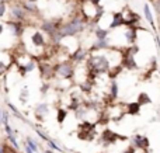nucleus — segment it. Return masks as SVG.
<instances>
[{
  "mask_svg": "<svg viewBox=\"0 0 160 153\" xmlns=\"http://www.w3.org/2000/svg\"><path fill=\"white\" fill-rule=\"evenodd\" d=\"M119 96V87H118V81L117 80H111L110 81V98L111 101H115Z\"/></svg>",
  "mask_w": 160,
  "mask_h": 153,
  "instance_id": "f3484780",
  "label": "nucleus"
},
{
  "mask_svg": "<svg viewBox=\"0 0 160 153\" xmlns=\"http://www.w3.org/2000/svg\"><path fill=\"white\" fill-rule=\"evenodd\" d=\"M136 103H138L141 107H145V106H149V104H152V98H150V96L148 94V93L142 91V93H139V94H138Z\"/></svg>",
  "mask_w": 160,
  "mask_h": 153,
  "instance_id": "a211bd4d",
  "label": "nucleus"
},
{
  "mask_svg": "<svg viewBox=\"0 0 160 153\" xmlns=\"http://www.w3.org/2000/svg\"><path fill=\"white\" fill-rule=\"evenodd\" d=\"M121 153H136V149L133 148V146H128V148H125Z\"/></svg>",
  "mask_w": 160,
  "mask_h": 153,
  "instance_id": "473e14b6",
  "label": "nucleus"
},
{
  "mask_svg": "<svg viewBox=\"0 0 160 153\" xmlns=\"http://www.w3.org/2000/svg\"><path fill=\"white\" fill-rule=\"evenodd\" d=\"M88 2H90L91 4H94V6H100V3H101V0H88Z\"/></svg>",
  "mask_w": 160,
  "mask_h": 153,
  "instance_id": "f704fd0d",
  "label": "nucleus"
},
{
  "mask_svg": "<svg viewBox=\"0 0 160 153\" xmlns=\"http://www.w3.org/2000/svg\"><path fill=\"white\" fill-rule=\"evenodd\" d=\"M25 145H27L34 153L38 152V143H37L35 141L32 139V138H27V139H25Z\"/></svg>",
  "mask_w": 160,
  "mask_h": 153,
  "instance_id": "b1692460",
  "label": "nucleus"
},
{
  "mask_svg": "<svg viewBox=\"0 0 160 153\" xmlns=\"http://www.w3.org/2000/svg\"><path fill=\"white\" fill-rule=\"evenodd\" d=\"M141 108L142 107L139 106L136 101L128 103V104H125V114L131 115V117H136V115L141 114Z\"/></svg>",
  "mask_w": 160,
  "mask_h": 153,
  "instance_id": "4468645a",
  "label": "nucleus"
},
{
  "mask_svg": "<svg viewBox=\"0 0 160 153\" xmlns=\"http://www.w3.org/2000/svg\"><path fill=\"white\" fill-rule=\"evenodd\" d=\"M4 13H6V3L3 0H0V18L4 16Z\"/></svg>",
  "mask_w": 160,
  "mask_h": 153,
  "instance_id": "7c9ffc66",
  "label": "nucleus"
},
{
  "mask_svg": "<svg viewBox=\"0 0 160 153\" xmlns=\"http://www.w3.org/2000/svg\"><path fill=\"white\" fill-rule=\"evenodd\" d=\"M24 151H25L24 153H34V152H32V151H31V149H30V148H28V146H27V145H25V146H24Z\"/></svg>",
  "mask_w": 160,
  "mask_h": 153,
  "instance_id": "c9c22d12",
  "label": "nucleus"
},
{
  "mask_svg": "<svg viewBox=\"0 0 160 153\" xmlns=\"http://www.w3.org/2000/svg\"><path fill=\"white\" fill-rule=\"evenodd\" d=\"M3 31H4V27H3V24H0V35L3 34Z\"/></svg>",
  "mask_w": 160,
  "mask_h": 153,
  "instance_id": "4c0bfd02",
  "label": "nucleus"
},
{
  "mask_svg": "<svg viewBox=\"0 0 160 153\" xmlns=\"http://www.w3.org/2000/svg\"><path fill=\"white\" fill-rule=\"evenodd\" d=\"M86 25H87V22H86V20L83 18L82 16L72 17V18H70L68 22H65V24L61 25L58 34H56V35L52 38V41L55 42V44H59L62 39L78 35V34L83 32V31L86 30Z\"/></svg>",
  "mask_w": 160,
  "mask_h": 153,
  "instance_id": "f257e3e1",
  "label": "nucleus"
},
{
  "mask_svg": "<svg viewBox=\"0 0 160 153\" xmlns=\"http://www.w3.org/2000/svg\"><path fill=\"white\" fill-rule=\"evenodd\" d=\"M79 87L82 90V93L84 94H90L91 90H93V80H84L82 83H79Z\"/></svg>",
  "mask_w": 160,
  "mask_h": 153,
  "instance_id": "412c9836",
  "label": "nucleus"
},
{
  "mask_svg": "<svg viewBox=\"0 0 160 153\" xmlns=\"http://www.w3.org/2000/svg\"><path fill=\"white\" fill-rule=\"evenodd\" d=\"M20 94H21V96H20V100H21V103H25V101L28 100V89H27V87H22Z\"/></svg>",
  "mask_w": 160,
  "mask_h": 153,
  "instance_id": "bb28decb",
  "label": "nucleus"
},
{
  "mask_svg": "<svg viewBox=\"0 0 160 153\" xmlns=\"http://www.w3.org/2000/svg\"><path fill=\"white\" fill-rule=\"evenodd\" d=\"M131 142H132V146L135 149H141V151H148L150 148V139L145 135L136 134L131 138Z\"/></svg>",
  "mask_w": 160,
  "mask_h": 153,
  "instance_id": "423d86ee",
  "label": "nucleus"
},
{
  "mask_svg": "<svg viewBox=\"0 0 160 153\" xmlns=\"http://www.w3.org/2000/svg\"><path fill=\"white\" fill-rule=\"evenodd\" d=\"M125 25V18H124V13L122 11H118V13L112 14V20H111L108 28L110 30H115V28H121Z\"/></svg>",
  "mask_w": 160,
  "mask_h": 153,
  "instance_id": "9b49d317",
  "label": "nucleus"
},
{
  "mask_svg": "<svg viewBox=\"0 0 160 153\" xmlns=\"http://www.w3.org/2000/svg\"><path fill=\"white\" fill-rule=\"evenodd\" d=\"M68 118V110L66 108H58V111H56V121H58V124H63L65 121H66Z\"/></svg>",
  "mask_w": 160,
  "mask_h": 153,
  "instance_id": "5701e85b",
  "label": "nucleus"
},
{
  "mask_svg": "<svg viewBox=\"0 0 160 153\" xmlns=\"http://www.w3.org/2000/svg\"><path fill=\"white\" fill-rule=\"evenodd\" d=\"M150 2H153V3H156V0H150Z\"/></svg>",
  "mask_w": 160,
  "mask_h": 153,
  "instance_id": "79ce46f5",
  "label": "nucleus"
},
{
  "mask_svg": "<svg viewBox=\"0 0 160 153\" xmlns=\"http://www.w3.org/2000/svg\"><path fill=\"white\" fill-rule=\"evenodd\" d=\"M143 14H145V18L148 20V22H149L150 27H152V30L158 31V28H156V22H155V17H153V13H152V10H150L149 4H143Z\"/></svg>",
  "mask_w": 160,
  "mask_h": 153,
  "instance_id": "dca6fc26",
  "label": "nucleus"
},
{
  "mask_svg": "<svg viewBox=\"0 0 160 153\" xmlns=\"http://www.w3.org/2000/svg\"><path fill=\"white\" fill-rule=\"evenodd\" d=\"M155 42H156V45H158V48H159V51H160V37L156 34L155 35Z\"/></svg>",
  "mask_w": 160,
  "mask_h": 153,
  "instance_id": "72a5a7b5",
  "label": "nucleus"
},
{
  "mask_svg": "<svg viewBox=\"0 0 160 153\" xmlns=\"http://www.w3.org/2000/svg\"><path fill=\"white\" fill-rule=\"evenodd\" d=\"M4 131H6V134H7V136H8V135H14V131H13V128L10 126V124L4 125Z\"/></svg>",
  "mask_w": 160,
  "mask_h": 153,
  "instance_id": "2f4dec72",
  "label": "nucleus"
},
{
  "mask_svg": "<svg viewBox=\"0 0 160 153\" xmlns=\"http://www.w3.org/2000/svg\"><path fill=\"white\" fill-rule=\"evenodd\" d=\"M124 18H125V25L128 27H138V24L141 22V16L135 11H132L131 8H128L124 13Z\"/></svg>",
  "mask_w": 160,
  "mask_h": 153,
  "instance_id": "6e6552de",
  "label": "nucleus"
},
{
  "mask_svg": "<svg viewBox=\"0 0 160 153\" xmlns=\"http://www.w3.org/2000/svg\"><path fill=\"white\" fill-rule=\"evenodd\" d=\"M122 70H124V67L121 66V63L115 65V66H111L110 72L107 73L108 77H110V80H117V77H118V76L122 73Z\"/></svg>",
  "mask_w": 160,
  "mask_h": 153,
  "instance_id": "6ab92c4d",
  "label": "nucleus"
},
{
  "mask_svg": "<svg viewBox=\"0 0 160 153\" xmlns=\"http://www.w3.org/2000/svg\"><path fill=\"white\" fill-rule=\"evenodd\" d=\"M53 76L63 80H69L75 76V65L70 62V59L59 62L56 66H53Z\"/></svg>",
  "mask_w": 160,
  "mask_h": 153,
  "instance_id": "7ed1b4c3",
  "label": "nucleus"
},
{
  "mask_svg": "<svg viewBox=\"0 0 160 153\" xmlns=\"http://www.w3.org/2000/svg\"><path fill=\"white\" fill-rule=\"evenodd\" d=\"M44 153H55V152L51 151V149H47V151H44Z\"/></svg>",
  "mask_w": 160,
  "mask_h": 153,
  "instance_id": "58836bf2",
  "label": "nucleus"
},
{
  "mask_svg": "<svg viewBox=\"0 0 160 153\" xmlns=\"http://www.w3.org/2000/svg\"><path fill=\"white\" fill-rule=\"evenodd\" d=\"M94 37H96V41H102V39L108 38V30L101 27L94 28Z\"/></svg>",
  "mask_w": 160,
  "mask_h": 153,
  "instance_id": "aec40b11",
  "label": "nucleus"
},
{
  "mask_svg": "<svg viewBox=\"0 0 160 153\" xmlns=\"http://www.w3.org/2000/svg\"><path fill=\"white\" fill-rule=\"evenodd\" d=\"M27 2H28V3H35L37 0H27Z\"/></svg>",
  "mask_w": 160,
  "mask_h": 153,
  "instance_id": "a19ab883",
  "label": "nucleus"
},
{
  "mask_svg": "<svg viewBox=\"0 0 160 153\" xmlns=\"http://www.w3.org/2000/svg\"><path fill=\"white\" fill-rule=\"evenodd\" d=\"M2 114H3V110H2V108H0V126H2V125H3V122H2Z\"/></svg>",
  "mask_w": 160,
  "mask_h": 153,
  "instance_id": "e433bc0d",
  "label": "nucleus"
},
{
  "mask_svg": "<svg viewBox=\"0 0 160 153\" xmlns=\"http://www.w3.org/2000/svg\"><path fill=\"white\" fill-rule=\"evenodd\" d=\"M61 25H62V20H53V18H51V20H45V21H42L41 30L44 31L47 35H49V38L52 39L53 37L58 34Z\"/></svg>",
  "mask_w": 160,
  "mask_h": 153,
  "instance_id": "39448f33",
  "label": "nucleus"
},
{
  "mask_svg": "<svg viewBox=\"0 0 160 153\" xmlns=\"http://www.w3.org/2000/svg\"><path fill=\"white\" fill-rule=\"evenodd\" d=\"M8 70V65L4 63L3 61H0V77H2L3 75H6V72Z\"/></svg>",
  "mask_w": 160,
  "mask_h": 153,
  "instance_id": "c85d7f7f",
  "label": "nucleus"
},
{
  "mask_svg": "<svg viewBox=\"0 0 160 153\" xmlns=\"http://www.w3.org/2000/svg\"><path fill=\"white\" fill-rule=\"evenodd\" d=\"M39 75L42 79H51L53 76V66L48 62H41L39 63Z\"/></svg>",
  "mask_w": 160,
  "mask_h": 153,
  "instance_id": "ddd939ff",
  "label": "nucleus"
},
{
  "mask_svg": "<svg viewBox=\"0 0 160 153\" xmlns=\"http://www.w3.org/2000/svg\"><path fill=\"white\" fill-rule=\"evenodd\" d=\"M7 142H8V145H11L14 149H16V151H18V149H20L18 142L16 141V136H14V135H8V136H7Z\"/></svg>",
  "mask_w": 160,
  "mask_h": 153,
  "instance_id": "393cba45",
  "label": "nucleus"
},
{
  "mask_svg": "<svg viewBox=\"0 0 160 153\" xmlns=\"http://www.w3.org/2000/svg\"><path fill=\"white\" fill-rule=\"evenodd\" d=\"M18 153H21V152H18Z\"/></svg>",
  "mask_w": 160,
  "mask_h": 153,
  "instance_id": "37998d69",
  "label": "nucleus"
},
{
  "mask_svg": "<svg viewBox=\"0 0 160 153\" xmlns=\"http://www.w3.org/2000/svg\"><path fill=\"white\" fill-rule=\"evenodd\" d=\"M35 132H37V135H38V136H39V138H41V139H42V141H44V142H48V141H49V139H51V138H49V136H48V135H47V134H44V132H42V131H41V129H38V128H37V129H35Z\"/></svg>",
  "mask_w": 160,
  "mask_h": 153,
  "instance_id": "cd10ccee",
  "label": "nucleus"
},
{
  "mask_svg": "<svg viewBox=\"0 0 160 153\" xmlns=\"http://www.w3.org/2000/svg\"><path fill=\"white\" fill-rule=\"evenodd\" d=\"M96 126L97 124H93L90 121H83L78 128V138L80 141L91 142L96 138Z\"/></svg>",
  "mask_w": 160,
  "mask_h": 153,
  "instance_id": "20e7f679",
  "label": "nucleus"
},
{
  "mask_svg": "<svg viewBox=\"0 0 160 153\" xmlns=\"http://www.w3.org/2000/svg\"><path fill=\"white\" fill-rule=\"evenodd\" d=\"M98 142L101 146H104V148H108V146H112L115 145L118 141H127L128 136H125V135H119L117 134L115 131H112V129L110 128H104L101 131V134H100V138H98Z\"/></svg>",
  "mask_w": 160,
  "mask_h": 153,
  "instance_id": "f03ea898",
  "label": "nucleus"
},
{
  "mask_svg": "<svg viewBox=\"0 0 160 153\" xmlns=\"http://www.w3.org/2000/svg\"><path fill=\"white\" fill-rule=\"evenodd\" d=\"M7 25H8V30L11 31V34L16 37H20L22 34V22L21 21H13V20H8L7 21Z\"/></svg>",
  "mask_w": 160,
  "mask_h": 153,
  "instance_id": "2eb2a0df",
  "label": "nucleus"
},
{
  "mask_svg": "<svg viewBox=\"0 0 160 153\" xmlns=\"http://www.w3.org/2000/svg\"><path fill=\"white\" fill-rule=\"evenodd\" d=\"M0 153H4V149H3L2 145H0Z\"/></svg>",
  "mask_w": 160,
  "mask_h": 153,
  "instance_id": "ea45409f",
  "label": "nucleus"
},
{
  "mask_svg": "<svg viewBox=\"0 0 160 153\" xmlns=\"http://www.w3.org/2000/svg\"><path fill=\"white\" fill-rule=\"evenodd\" d=\"M8 112L7 111H3V114H2V122H3V125H7L8 124Z\"/></svg>",
  "mask_w": 160,
  "mask_h": 153,
  "instance_id": "c756f323",
  "label": "nucleus"
},
{
  "mask_svg": "<svg viewBox=\"0 0 160 153\" xmlns=\"http://www.w3.org/2000/svg\"><path fill=\"white\" fill-rule=\"evenodd\" d=\"M138 30H142V27H128L127 31H125V41H127V45L131 47V45H135L136 39H138L139 34Z\"/></svg>",
  "mask_w": 160,
  "mask_h": 153,
  "instance_id": "1a4fd4ad",
  "label": "nucleus"
},
{
  "mask_svg": "<svg viewBox=\"0 0 160 153\" xmlns=\"http://www.w3.org/2000/svg\"><path fill=\"white\" fill-rule=\"evenodd\" d=\"M11 17H13V21H24L25 17H27V11L22 8L21 4H14L11 7Z\"/></svg>",
  "mask_w": 160,
  "mask_h": 153,
  "instance_id": "9d476101",
  "label": "nucleus"
},
{
  "mask_svg": "<svg viewBox=\"0 0 160 153\" xmlns=\"http://www.w3.org/2000/svg\"><path fill=\"white\" fill-rule=\"evenodd\" d=\"M47 145H48V148H49L51 151H55V152H62L61 146H58V145H56V143L53 142L52 139H49V141H48V142H47Z\"/></svg>",
  "mask_w": 160,
  "mask_h": 153,
  "instance_id": "a878e982",
  "label": "nucleus"
},
{
  "mask_svg": "<svg viewBox=\"0 0 160 153\" xmlns=\"http://www.w3.org/2000/svg\"><path fill=\"white\" fill-rule=\"evenodd\" d=\"M35 112H37V117H44V115H47L48 112H49V107L45 103L38 104V106L35 107Z\"/></svg>",
  "mask_w": 160,
  "mask_h": 153,
  "instance_id": "4be33fe9",
  "label": "nucleus"
},
{
  "mask_svg": "<svg viewBox=\"0 0 160 153\" xmlns=\"http://www.w3.org/2000/svg\"><path fill=\"white\" fill-rule=\"evenodd\" d=\"M30 41L35 48H44L45 45H47V39H45L44 34L39 32V31H35V32L30 37Z\"/></svg>",
  "mask_w": 160,
  "mask_h": 153,
  "instance_id": "f8f14e48",
  "label": "nucleus"
},
{
  "mask_svg": "<svg viewBox=\"0 0 160 153\" xmlns=\"http://www.w3.org/2000/svg\"><path fill=\"white\" fill-rule=\"evenodd\" d=\"M88 58V51L86 48L78 47L72 53H70V62L73 65L75 63H83L84 61H87Z\"/></svg>",
  "mask_w": 160,
  "mask_h": 153,
  "instance_id": "0eeeda50",
  "label": "nucleus"
}]
</instances>
